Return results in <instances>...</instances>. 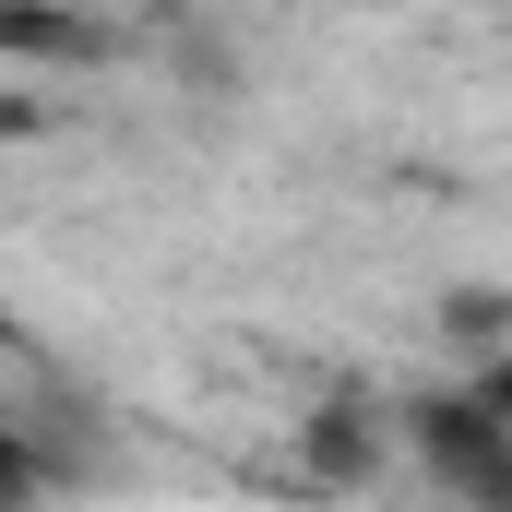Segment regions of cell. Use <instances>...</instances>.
<instances>
[{
	"mask_svg": "<svg viewBox=\"0 0 512 512\" xmlns=\"http://www.w3.org/2000/svg\"><path fill=\"white\" fill-rule=\"evenodd\" d=\"M405 441H417V465L441 477V501L512 512V429L477 393H417V405H405Z\"/></svg>",
	"mask_w": 512,
	"mask_h": 512,
	"instance_id": "1",
	"label": "cell"
},
{
	"mask_svg": "<svg viewBox=\"0 0 512 512\" xmlns=\"http://www.w3.org/2000/svg\"><path fill=\"white\" fill-rule=\"evenodd\" d=\"M0 60H96V24L60 0H0Z\"/></svg>",
	"mask_w": 512,
	"mask_h": 512,
	"instance_id": "2",
	"label": "cell"
},
{
	"mask_svg": "<svg viewBox=\"0 0 512 512\" xmlns=\"http://www.w3.org/2000/svg\"><path fill=\"white\" fill-rule=\"evenodd\" d=\"M48 489H60V465H48L24 429H0V512H36Z\"/></svg>",
	"mask_w": 512,
	"mask_h": 512,
	"instance_id": "3",
	"label": "cell"
},
{
	"mask_svg": "<svg viewBox=\"0 0 512 512\" xmlns=\"http://www.w3.org/2000/svg\"><path fill=\"white\" fill-rule=\"evenodd\" d=\"M453 334L501 358V346H512V298H489V286H453Z\"/></svg>",
	"mask_w": 512,
	"mask_h": 512,
	"instance_id": "4",
	"label": "cell"
},
{
	"mask_svg": "<svg viewBox=\"0 0 512 512\" xmlns=\"http://www.w3.org/2000/svg\"><path fill=\"white\" fill-rule=\"evenodd\" d=\"M465 393H477V405H489V417H501V429H512V346H501V358H489V370H477V382H465Z\"/></svg>",
	"mask_w": 512,
	"mask_h": 512,
	"instance_id": "5",
	"label": "cell"
},
{
	"mask_svg": "<svg viewBox=\"0 0 512 512\" xmlns=\"http://www.w3.org/2000/svg\"><path fill=\"white\" fill-rule=\"evenodd\" d=\"M322 512H465V501H322Z\"/></svg>",
	"mask_w": 512,
	"mask_h": 512,
	"instance_id": "6",
	"label": "cell"
}]
</instances>
